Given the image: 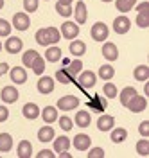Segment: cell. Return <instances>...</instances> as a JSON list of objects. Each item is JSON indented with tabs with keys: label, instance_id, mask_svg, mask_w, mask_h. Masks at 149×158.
Listing matches in <instances>:
<instances>
[{
	"label": "cell",
	"instance_id": "cell-1",
	"mask_svg": "<svg viewBox=\"0 0 149 158\" xmlns=\"http://www.w3.org/2000/svg\"><path fill=\"white\" fill-rule=\"evenodd\" d=\"M36 43L41 47H49V45H56L61 40V32L56 27H43L36 32Z\"/></svg>",
	"mask_w": 149,
	"mask_h": 158
},
{
	"label": "cell",
	"instance_id": "cell-2",
	"mask_svg": "<svg viewBox=\"0 0 149 158\" xmlns=\"http://www.w3.org/2000/svg\"><path fill=\"white\" fill-rule=\"evenodd\" d=\"M61 34H63V38H67V40L77 38L79 36V23H76V22L61 23Z\"/></svg>",
	"mask_w": 149,
	"mask_h": 158
},
{
	"label": "cell",
	"instance_id": "cell-3",
	"mask_svg": "<svg viewBox=\"0 0 149 158\" xmlns=\"http://www.w3.org/2000/svg\"><path fill=\"white\" fill-rule=\"evenodd\" d=\"M108 34H110V29L106 23L97 22V23L92 25V38L95 40V41H104V40L108 38Z\"/></svg>",
	"mask_w": 149,
	"mask_h": 158
},
{
	"label": "cell",
	"instance_id": "cell-4",
	"mask_svg": "<svg viewBox=\"0 0 149 158\" xmlns=\"http://www.w3.org/2000/svg\"><path fill=\"white\" fill-rule=\"evenodd\" d=\"M146 106H147V99L144 97V95H139V94H137V95L126 104V108H128L129 111H133V113H140V111H144Z\"/></svg>",
	"mask_w": 149,
	"mask_h": 158
},
{
	"label": "cell",
	"instance_id": "cell-5",
	"mask_svg": "<svg viewBox=\"0 0 149 158\" xmlns=\"http://www.w3.org/2000/svg\"><path fill=\"white\" fill-rule=\"evenodd\" d=\"M95 81H97V76L92 72V70H86V72H79V79H77V83H79L81 88H93L95 86Z\"/></svg>",
	"mask_w": 149,
	"mask_h": 158
},
{
	"label": "cell",
	"instance_id": "cell-6",
	"mask_svg": "<svg viewBox=\"0 0 149 158\" xmlns=\"http://www.w3.org/2000/svg\"><path fill=\"white\" fill-rule=\"evenodd\" d=\"M129 29H131V20H129L126 15L117 16V18L113 20V31H115L117 34H126Z\"/></svg>",
	"mask_w": 149,
	"mask_h": 158
},
{
	"label": "cell",
	"instance_id": "cell-7",
	"mask_svg": "<svg viewBox=\"0 0 149 158\" xmlns=\"http://www.w3.org/2000/svg\"><path fill=\"white\" fill-rule=\"evenodd\" d=\"M79 106V99L76 95H65L58 101V110H63V111H70V110H76Z\"/></svg>",
	"mask_w": 149,
	"mask_h": 158
},
{
	"label": "cell",
	"instance_id": "cell-8",
	"mask_svg": "<svg viewBox=\"0 0 149 158\" xmlns=\"http://www.w3.org/2000/svg\"><path fill=\"white\" fill-rule=\"evenodd\" d=\"M31 25L29 20V13H16L13 16V27L16 31H27Z\"/></svg>",
	"mask_w": 149,
	"mask_h": 158
},
{
	"label": "cell",
	"instance_id": "cell-9",
	"mask_svg": "<svg viewBox=\"0 0 149 158\" xmlns=\"http://www.w3.org/2000/svg\"><path fill=\"white\" fill-rule=\"evenodd\" d=\"M18 97H20V94H18V90L14 88V86H4V88L0 90V99H2L6 104L16 102Z\"/></svg>",
	"mask_w": 149,
	"mask_h": 158
},
{
	"label": "cell",
	"instance_id": "cell-10",
	"mask_svg": "<svg viewBox=\"0 0 149 158\" xmlns=\"http://www.w3.org/2000/svg\"><path fill=\"white\" fill-rule=\"evenodd\" d=\"M38 92L41 95H49L54 92V79L49 77V76H41L38 79Z\"/></svg>",
	"mask_w": 149,
	"mask_h": 158
},
{
	"label": "cell",
	"instance_id": "cell-11",
	"mask_svg": "<svg viewBox=\"0 0 149 158\" xmlns=\"http://www.w3.org/2000/svg\"><path fill=\"white\" fill-rule=\"evenodd\" d=\"M88 108L92 111L101 113V111H104V110L108 108V101H106V97H102V95H93L88 101Z\"/></svg>",
	"mask_w": 149,
	"mask_h": 158
},
{
	"label": "cell",
	"instance_id": "cell-12",
	"mask_svg": "<svg viewBox=\"0 0 149 158\" xmlns=\"http://www.w3.org/2000/svg\"><path fill=\"white\" fill-rule=\"evenodd\" d=\"M4 47H6V50H7L9 54H18L22 50V47H23V41H22L18 36H7Z\"/></svg>",
	"mask_w": 149,
	"mask_h": 158
},
{
	"label": "cell",
	"instance_id": "cell-13",
	"mask_svg": "<svg viewBox=\"0 0 149 158\" xmlns=\"http://www.w3.org/2000/svg\"><path fill=\"white\" fill-rule=\"evenodd\" d=\"M102 56L108 59V61H115V59H119V49H117V45L115 43H111V41H106L104 45H102Z\"/></svg>",
	"mask_w": 149,
	"mask_h": 158
},
{
	"label": "cell",
	"instance_id": "cell-14",
	"mask_svg": "<svg viewBox=\"0 0 149 158\" xmlns=\"http://www.w3.org/2000/svg\"><path fill=\"white\" fill-rule=\"evenodd\" d=\"M90 144H92V138L88 135H85V133H79L74 138V148L77 149V151H88Z\"/></svg>",
	"mask_w": 149,
	"mask_h": 158
},
{
	"label": "cell",
	"instance_id": "cell-15",
	"mask_svg": "<svg viewBox=\"0 0 149 158\" xmlns=\"http://www.w3.org/2000/svg\"><path fill=\"white\" fill-rule=\"evenodd\" d=\"M9 76H11V81H13L14 85H23V83L27 81V72H25V69H22V67L11 69Z\"/></svg>",
	"mask_w": 149,
	"mask_h": 158
},
{
	"label": "cell",
	"instance_id": "cell-16",
	"mask_svg": "<svg viewBox=\"0 0 149 158\" xmlns=\"http://www.w3.org/2000/svg\"><path fill=\"white\" fill-rule=\"evenodd\" d=\"M68 50L74 58H81V56L86 52V45H85V41H81V40H72Z\"/></svg>",
	"mask_w": 149,
	"mask_h": 158
},
{
	"label": "cell",
	"instance_id": "cell-17",
	"mask_svg": "<svg viewBox=\"0 0 149 158\" xmlns=\"http://www.w3.org/2000/svg\"><path fill=\"white\" fill-rule=\"evenodd\" d=\"M72 15H76V23H85L86 22V4L85 2H77L76 4V11H72Z\"/></svg>",
	"mask_w": 149,
	"mask_h": 158
},
{
	"label": "cell",
	"instance_id": "cell-18",
	"mask_svg": "<svg viewBox=\"0 0 149 158\" xmlns=\"http://www.w3.org/2000/svg\"><path fill=\"white\" fill-rule=\"evenodd\" d=\"M22 113H23V117L29 118V120H34V118L40 117V108L34 104V102H27L23 110H22Z\"/></svg>",
	"mask_w": 149,
	"mask_h": 158
},
{
	"label": "cell",
	"instance_id": "cell-19",
	"mask_svg": "<svg viewBox=\"0 0 149 158\" xmlns=\"http://www.w3.org/2000/svg\"><path fill=\"white\" fill-rule=\"evenodd\" d=\"M16 156L18 158H31L32 156V146L29 140H22L16 149Z\"/></svg>",
	"mask_w": 149,
	"mask_h": 158
},
{
	"label": "cell",
	"instance_id": "cell-20",
	"mask_svg": "<svg viewBox=\"0 0 149 158\" xmlns=\"http://www.w3.org/2000/svg\"><path fill=\"white\" fill-rule=\"evenodd\" d=\"M41 118H43L45 124H52V122H56V120H58V108H54V106H47V108H43V111H41Z\"/></svg>",
	"mask_w": 149,
	"mask_h": 158
},
{
	"label": "cell",
	"instance_id": "cell-21",
	"mask_svg": "<svg viewBox=\"0 0 149 158\" xmlns=\"http://www.w3.org/2000/svg\"><path fill=\"white\" fill-rule=\"evenodd\" d=\"M90 122H92L90 111H86V110H79V111L76 113V126H79V128H88Z\"/></svg>",
	"mask_w": 149,
	"mask_h": 158
},
{
	"label": "cell",
	"instance_id": "cell-22",
	"mask_svg": "<svg viewBox=\"0 0 149 158\" xmlns=\"http://www.w3.org/2000/svg\"><path fill=\"white\" fill-rule=\"evenodd\" d=\"M113 126H115V118L111 117V115H102V117H99V120H97L99 131H110Z\"/></svg>",
	"mask_w": 149,
	"mask_h": 158
},
{
	"label": "cell",
	"instance_id": "cell-23",
	"mask_svg": "<svg viewBox=\"0 0 149 158\" xmlns=\"http://www.w3.org/2000/svg\"><path fill=\"white\" fill-rule=\"evenodd\" d=\"M54 135H56L54 133V128H50V126H43V128L38 129V140L43 142V144L45 142H50L54 138Z\"/></svg>",
	"mask_w": 149,
	"mask_h": 158
},
{
	"label": "cell",
	"instance_id": "cell-24",
	"mask_svg": "<svg viewBox=\"0 0 149 158\" xmlns=\"http://www.w3.org/2000/svg\"><path fill=\"white\" fill-rule=\"evenodd\" d=\"M52 140H54V151H56V153L68 151L70 144H72L68 137H58V138H52Z\"/></svg>",
	"mask_w": 149,
	"mask_h": 158
},
{
	"label": "cell",
	"instance_id": "cell-25",
	"mask_svg": "<svg viewBox=\"0 0 149 158\" xmlns=\"http://www.w3.org/2000/svg\"><path fill=\"white\" fill-rule=\"evenodd\" d=\"M13 149V137L9 133H0V153H7Z\"/></svg>",
	"mask_w": 149,
	"mask_h": 158
},
{
	"label": "cell",
	"instance_id": "cell-26",
	"mask_svg": "<svg viewBox=\"0 0 149 158\" xmlns=\"http://www.w3.org/2000/svg\"><path fill=\"white\" fill-rule=\"evenodd\" d=\"M110 131H111V142L113 144H120V142H124L128 138V131L124 128H117V129L111 128Z\"/></svg>",
	"mask_w": 149,
	"mask_h": 158
},
{
	"label": "cell",
	"instance_id": "cell-27",
	"mask_svg": "<svg viewBox=\"0 0 149 158\" xmlns=\"http://www.w3.org/2000/svg\"><path fill=\"white\" fill-rule=\"evenodd\" d=\"M133 77L137 79V81H140V83L147 81L149 79V67L147 65H139L135 69V72H133Z\"/></svg>",
	"mask_w": 149,
	"mask_h": 158
},
{
	"label": "cell",
	"instance_id": "cell-28",
	"mask_svg": "<svg viewBox=\"0 0 149 158\" xmlns=\"http://www.w3.org/2000/svg\"><path fill=\"white\" fill-rule=\"evenodd\" d=\"M135 95H137V90L133 88V86H126V88L120 92V95H119V97H120V104H122V106H126L129 101L135 97Z\"/></svg>",
	"mask_w": 149,
	"mask_h": 158
},
{
	"label": "cell",
	"instance_id": "cell-29",
	"mask_svg": "<svg viewBox=\"0 0 149 158\" xmlns=\"http://www.w3.org/2000/svg\"><path fill=\"white\" fill-rule=\"evenodd\" d=\"M45 59H47L49 63H56V61H60L61 59V49L60 47H49L47 52H45Z\"/></svg>",
	"mask_w": 149,
	"mask_h": 158
},
{
	"label": "cell",
	"instance_id": "cell-30",
	"mask_svg": "<svg viewBox=\"0 0 149 158\" xmlns=\"http://www.w3.org/2000/svg\"><path fill=\"white\" fill-rule=\"evenodd\" d=\"M135 4H137V0H115V7L120 13H129L135 7Z\"/></svg>",
	"mask_w": 149,
	"mask_h": 158
},
{
	"label": "cell",
	"instance_id": "cell-31",
	"mask_svg": "<svg viewBox=\"0 0 149 158\" xmlns=\"http://www.w3.org/2000/svg\"><path fill=\"white\" fill-rule=\"evenodd\" d=\"M40 54L36 52L34 49H29L27 52H23V56H22V63H23V67H29L31 69V65L34 63V59L38 58Z\"/></svg>",
	"mask_w": 149,
	"mask_h": 158
},
{
	"label": "cell",
	"instance_id": "cell-32",
	"mask_svg": "<svg viewBox=\"0 0 149 158\" xmlns=\"http://www.w3.org/2000/svg\"><path fill=\"white\" fill-rule=\"evenodd\" d=\"M81 70H83V61H81L79 58L77 59H74V61H70L68 63V67H67V72H68L72 77H76L77 74H79Z\"/></svg>",
	"mask_w": 149,
	"mask_h": 158
},
{
	"label": "cell",
	"instance_id": "cell-33",
	"mask_svg": "<svg viewBox=\"0 0 149 158\" xmlns=\"http://www.w3.org/2000/svg\"><path fill=\"white\" fill-rule=\"evenodd\" d=\"M31 70L36 74V76H41L43 72H45V58H41V56H38V58L34 59V63L31 65Z\"/></svg>",
	"mask_w": 149,
	"mask_h": 158
},
{
	"label": "cell",
	"instance_id": "cell-34",
	"mask_svg": "<svg viewBox=\"0 0 149 158\" xmlns=\"http://www.w3.org/2000/svg\"><path fill=\"white\" fill-rule=\"evenodd\" d=\"M115 76V69L111 65H102L99 69V77L104 79V81H110V79Z\"/></svg>",
	"mask_w": 149,
	"mask_h": 158
},
{
	"label": "cell",
	"instance_id": "cell-35",
	"mask_svg": "<svg viewBox=\"0 0 149 158\" xmlns=\"http://www.w3.org/2000/svg\"><path fill=\"white\" fill-rule=\"evenodd\" d=\"M137 153L140 156H149V138H140L137 142Z\"/></svg>",
	"mask_w": 149,
	"mask_h": 158
},
{
	"label": "cell",
	"instance_id": "cell-36",
	"mask_svg": "<svg viewBox=\"0 0 149 158\" xmlns=\"http://www.w3.org/2000/svg\"><path fill=\"white\" fill-rule=\"evenodd\" d=\"M56 79L60 81L61 85H68V83H72V81H74V77H72L68 72H67V69L58 70V72H56Z\"/></svg>",
	"mask_w": 149,
	"mask_h": 158
},
{
	"label": "cell",
	"instance_id": "cell-37",
	"mask_svg": "<svg viewBox=\"0 0 149 158\" xmlns=\"http://www.w3.org/2000/svg\"><path fill=\"white\" fill-rule=\"evenodd\" d=\"M102 94L106 95V99H113L119 95V92H117V86L113 85V83H106L104 85V88H102Z\"/></svg>",
	"mask_w": 149,
	"mask_h": 158
},
{
	"label": "cell",
	"instance_id": "cell-38",
	"mask_svg": "<svg viewBox=\"0 0 149 158\" xmlns=\"http://www.w3.org/2000/svg\"><path fill=\"white\" fill-rule=\"evenodd\" d=\"M56 11H58V15H60V16H65V18H68V16H72V7H70V6H63V4H60V2H58V4H56Z\"/></svg>",
	"mask_w": 149,
	"mask_h": 158
},
{
	"label": "cell",
	"instance_id": "cell-39",
	"mask_svg": "<svg viewBox=\"0 0 149 158\" xmlns=\"http://www.w3.org/2000/svg\"><path fill=\"white\" fill-rule=\"evenodd\" d=\"M11 29H13V25H11L7 20L0 18V36L4 38V36H9L11 34Z\"/></svg>",
	"mask_w": 149,
	"mask_h": 158
},
{
	"label": "cell",
	"instance_id": "cell-40",
	"mask_svg": "<svg viewBox=\"0 0 149 158\" xmlns=\"http://www.w3.org/2000/svg\"><path fill=\"white\" fill-rule=\"evenodd\" d=\"M137 25L142 29H147L149 27V13H139L137 16Z\"/></svg>",
	"mask_w": 149,
	"mask_h": 158
},
{
	"label": "cell",
	"instance_id": "cell-41",
	"mask_svg": "<svg viewBox=\"0 0 149 158\" xmlns=\"http://www.w3.org/2000/svg\"><path fill=\"white\" fill-rule=\"evenodd\" d=\"M58 120H60V128L63 131H70L72 126H74V120L70 117H58Z\"/></svg>",
	"mask_w": 149,
	"mask_h": 158
},
{
	"label": "cell",
	"instance_id": "cell-42",
	"mask_svg": "<svg viewBox=\"0 0 149 158\" xmlns=\"http://www.w3.org/2000/svg\"><path fill=\"white\" fill-rule=\"evenodd\" d=\"M38 0H23V9L25 13H34V11L38 9Z\"/></svg>",
	"mask_w": 149,
	"mask_h": 158
},
{
	"label": "cell",
	"instance_id": "cell-43",
	"mask_svg": "<svg viewBox=\"0 0 149 158\" xmlns=\"http://www.w3.org/2000/svg\"><path fill=\"white\" fill-rule=\"evenodd\" d=\"M104 156H106V153H104L102 148H92L88 153V158H104Z\"/></svg>",
	"mask_w": 149,
	"mask_h": 158
},
{
	"label": "cell",
	"instance_id": "cell-44",
	"mask_svg": "<svg viewBox=\"0 0 149 158\" xmlns=\"http://www.w3.org/2000/svg\"><path fill=\"white\" fill-rule=\"evenodd\" d=\"M139 131H140V135L144 138H149V122L147 120H144V122H140V126H139Z\"/></svg>",
	"mask_w": 149,
	"mask_h": 158
},
{
	"label": "cell",
	"instance_id": "cell-45",
	"mask_svg": "<svg viewBox=\"0 0 149 158\" xmlns=\"http://www.w3.org/2000/svg\"><path fill=\"white\" fill-rule=\"evenodd\" d=\"M7 118H9V110L2 104V106H0V122H4V120H7Z\"/></svg>",
	"mask_w": 149,
	"mask_h": 158
},
{
	"label": "cell",
	"instance_id": "cell-46",
	"mask_svg": "<svg viewBox=\"0 0 149 158\" xmlns=\"http://www.w3.org/2000/svg\"><path fill=\"white\" fill-rule=\"evenodd\" d=\"M56 155L52 153V151H49V149H43V151H40L38 155H36V158H54Z\"/></svg>",
	"mask_w": 149,
	"mask_h": 158
},
{
	"label": "cell",
	"instance_id": "cell-47",
	"mask_svg": "<svg viewBox=\"0 0 149 158\" xmlns=\"http://www.w3.org/2000/svg\"><path fill=\"white\" fill-rule=\"evenodd\" d=\"M137 11H139V13H149V2H142V4H139Z\"/></svg>",
	"mask_w": 149,
	"mask_h": 158
},
{
	"label": "cell",
	"instance_id": "cell-48",
	"mask_svg": "<svg viewBox=\"0 0 149 158\" xmlns=\"http://www.w3.org/2000/svg\"><path fill=\"white\" fill-rule=\"evenodd\" d=\"M7 70H9V65H7V63H0V77H2Z\"/></svg>",
	"mask_w": 149,
	"mask_h": 158
},
{
	"label": "cell",
	"instance_id": "cell-49",
	"mask_svg": "<svg viewBox=\"0 0 149 158\" xmlns=\"http://www.w3.org/2000/svg\"><path fill=\"white\" fill-rule=\"evenodd\" d=\"M58 155H60V156H63V158H70V156H72V155H70V153H67V151H61V153H58Z\"/></svg>",
	"mask_w": 149,
	"mask_h": 158
},
{
	"label": "cell",
	"instance_id": "cell-50",
	"mask_svg": "<svg viewBox=\"0 0 149 158\" xmlns=\"http://www.w3.org/2000/svg\"><path fill=\"white\" fill-rule=\"evenodd\" d=\"M58 2H60V4H63V6H70L74 0H58Z\"/></svg>",
	"mask_w": 149,
	"mask_h": 158
},
{
	"label": "cell",
	"instance_id": "cell-51",
	"mask_svg": "<svg viewBox=\"0 0 149 158\" xmlns=\"http://www.w3.org/2000/svg\"><path fill=\"white\" fill-rule=\"evenodd\" d=\"M144 94L149 95V83H147V85H144Z\"/></svg>",
	"mask_w": 149,
	"mask_h": 158
},
{
	"label": "cell",
	"instance_id": "cell-52",
	"mask_svg": "<svg viewBox=\"0 0 149 158\" xmlns=\"http://www.w3.org/2000/svg\"><path fill=\"white\" fill-rule=\"evenodd\" d=\"M2 7H4V0H0V9H2Z\"/></svg>",
	"mask_w": 149,
	"mask_h": 158
},
{
	"label": "cell",
	"instance_id": "cell-53",
	"mask_svg": "<svg viewBox=\"0 0 149 158\" xmlns=\"http://www.w3.org/2000/svg\"><path fill=\"white\" fill-rule=\"evenodd\" d=\"M101 2H113V0H101Z\"/></svg>",
	"mask_w": 149,
	"mask_h": 158
},
{
	"label": "cell",
	"instance_id": "cell-54",
	"mask_svg": "<svg viewBox=\"0 0 149 158\" xmlns=\"http://www.w3.org/2000/svg\"><path fill=\"white\" fill-rule=\"evenodd\" d=\"M0 50H2V41H0Z\"/></svg>",
	"mask_w": 149,
	"mask_h": 158
}]
</instances>
